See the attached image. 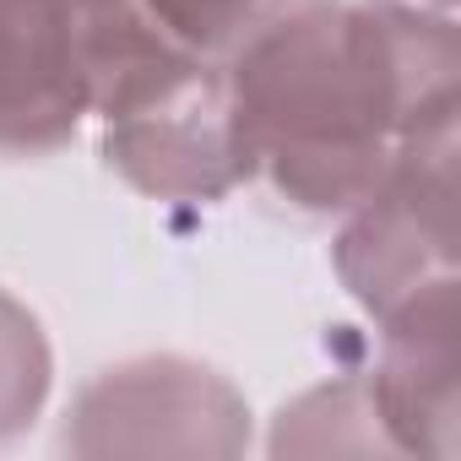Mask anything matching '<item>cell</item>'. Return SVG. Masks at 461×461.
Segmentation results:
<instances>
[{"label": "cell", "mask_w": 461, "mask_h": 461, "mask_svg": "<svg viewBox=\"0 0 461 461\" xmlns=\"http://www.w3.org/2000/svg\"><path fill=\"white\" fill-rule=\"evenodd\" d=\"M60 450L77 461L174 456L228 461L250 450V402L222 369L185 353H141L98 369L66 407Z\"/></svg>", "instance_id": "cell-3"}, {"label": "cell", "mask_w": 461, "mask_h": 461, "mask_svg": "<svg viewBox=\"0 0 461 461\" xmlns=\"http://www.w3.org/2000/svg\"><path fill=\"white\" fill-rule=\"evenodd\" d=\"M222 71L250 179L299 217H342L461 114V33L423 0H299Z\"/></svg>", "instance_id": "cell-1"}, {"label": "cell", "mask_w": 461, "mask_h": 461, "mask_svg": "<svg viewBox=\"0 0 461 461\" xmlns=\"http://www.w3.org/2000/svg\"><path fill=\"white\" fill-rule=\"evenodd\" d=\"M93 114L104 163L168 206H212L250 185L222 60L174 44L136 0H93Z\"/></svg>", "instance_id": "cell-2"}, {"label": "cell", "mask_w": 461, "mask_h": 461, "mask_svg": "<svg viewBox=\"0 0 461 461\" xmlns=\"http://www.w3.org/2000/svg\"><path fill=\"white\" fill-rule=\"evenodd\" d=\"M456 152L461 136H429L391 158L369 195L342 212L331 267L342 288L375 315L461 283L456 277Z\"/></svg>", "instance_id": "cell-4"}, {"label": "cell", "mask_w": 461, "mask_h": 461, "mask_svg": "<svg viewBox=\"0 0 461 461\" xmlns=\"http://www.w3.org/2000/svg\"><path fill=\"white\" fill-rule=\"evenodd\" d=\"M93 114V0H0V158H50Z\"/></svg>", "instance_id": "cell-5"}, {"label": "cell", "mask_w": 461, "mask_h": 461, "mask_svg": "<svg viewBox=\"0 0 461 461\" xmlns=\"http://www.w3.org/2000/svg\"><path fill=\"white\" fill-rule=\"evenodd\" d=\"M55 385V348L44 321L0 288V445L23 439L50 402Z\"/></svg>", "instance_id": "cell-8"}, {"label": "cell", "mask_w": 461, "mask_h": 461, "mask_svg": "<svg viewBox=\"0 0 461 461\" xmlns=\"http://www.w3.org/2000/svg\"><path fill=\"white\" fill-rule=\"evenodd\" d=\"M456 288L461 283H445V288L412 299L407 310L375 321L380 353H375V369L364 375V385H369V402H375L391 456H434V461L456 456V434H461Z\"/></svg>", "instance_id": "cell-6"}, {"label": "cell", "mask_w": 461, "mask_h": 461, "mask_svg": "<svg viewBox=\"0 0 461 461\" xmlns=\"http://www.w3.org/2000/svg\"><path fill=\"white\" fill-rule=\"evenodd\" d=\"M423 6H434V12H450V0H423Z\"/></svg>", "instance_id": "cell-10"}, {"label": "cell", "mask_w": 461, "mask_h": 461, "mask_svg": "<svg viewBox=\"0 0 461 461\" xmlns=\"http://www.w3.org/2000/svg\"><path fill=\"white\" fill-rule=\"evenodd\" d=\"M136 6L174 44H185V50H195L206 60H228L245 39H256L267 23H277L283 12H294L299 0H136Z\"/></svg>", "instance_id": "cell-9"}, {"label": "cell", "mask_w": 461, "mask_h": 461, "mask_svg": "<svg viewBox=\"0 0 461 461\" xmlns=\"http://www.w3.org/2000/svg\"><path fill=\"white\" fill-rule=\"evenodd\" d=\"M272 456H391L364 375L326 380L277 412L267 439Z\"/></svg>", "instance_id": "cell-7"}]
</instances>
